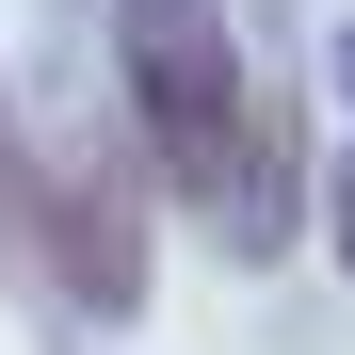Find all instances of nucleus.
I'll list each match as a JSON object with an SVG mask.
<instances>
[{
  "label": "nucleus",
  "instance_id": "1",
  "mask_svg": "<svg viewBox=\"0 0 355 355\" xmlns=\"http://www.w3.org/2000/svg\"><path fill=\"white\" fill-rule=\"evenodd\" d=\"M113 49H130V113L162 146V194L226 259H275L291 243V113L243 81V33L210 0H113Z\"/></svg>",
  "mask_w": 355,
  "mask_h": 355
},
{
  "label": "nucleus",
  "instance_id": "5",
  "mask_svg": "<svg viewBox=\"0 0 355 355\" xmlns=\"http://www.w3.org/2000/svg\"><path fill=\"white\" fill-rule=\"evenodd\" d=\"M0 194H17V146H0Z\"/></svg>",
  "mask_w": 355,
  "mask_h": 355
},
{
  "label": "nucleus",
  "instance_id": "4",
  "mask_svg": "<svg viewBox=\"0 0 355 355\" xmlns=\"http://www.w3.org/2000/svg\"><path fill=\"white\" fill-rule=\"evenodd\" d=\"M339 97H355V33H339Z\"/></svg>",
  "mask_w": 355,
  "mask_h": 355
},
{
  "label": "nucleus",
  "instance_id": "3",
  "mask_svg": "<svg viewBox=\"0 0 355 355\" xmlns=\"http://www.w3.org/2000/svg\"><path fill=\"white\" fill-rule=\"evenodd\" d=\"M323 226H339V275H355V162H339V194H323Z\"/></svg>",
  "mask_w": 355,
  "mask_h": 355
},
{
  "label": "nucleus",
  "instance_id": "2",
  "mask_svg": "<svg viewBox=\"0 0 355 355\" xmlns=\"http://www.w3.org/2000/svg\"><path fill=\"white\" fill-rule=\"evenodd\" d=\"M17 178H33L49 291H65L81 323H130V307H146V178L113 162V146H49V162H17Z\"/></svg>",
  "mask_w": 355,
  "mask_h": 355
}]
</instances>
